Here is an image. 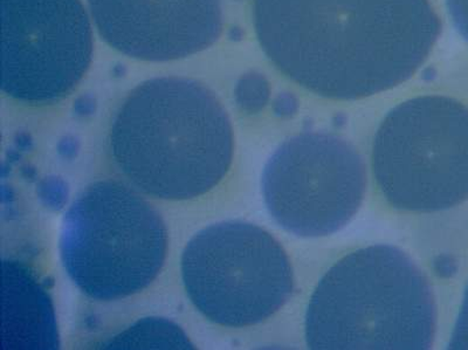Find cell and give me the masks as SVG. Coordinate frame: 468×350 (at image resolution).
Wrapping results in <instances>:
<instances>
[{
  "mask_svg": "<svg viewBox=\"0 0 468 350\" xmlns=\"http://www.w3.org/2000/svg\"><path fill=\"white\" fill-rule=\"evenodd\" d=\"M299 110V101L294 95L285 93L279 95L275 100L274 111L278 115L292 116Z\"/></svg>",
  "mask_w": 468,
  "mask_h": 350,
  "instance_id": "9a60e30c",
  "label": "cell"
},
{
  "mask_svg": "<svg viewBox=\"0 0 468 350\" xmlns=\"http://www.w3.org/2000/svg\"><path fill=\"white\" fill-rule=\"evenodd\" d=\"M108 142L123 176L163 201L210 193L227 176L234 154L223 103L203 83L182 77L136 86L116 111Z\"/></svg>",
  "mask_w": 468,
  "mask_h": 350,
  "instance_id": "7a4b0ae2",
  "label": "cell"
},
{
  "mask_svg": "<svg viewBox=\"0 0 468 350\" xmlns=\"http://www.w3.org/2000/svg\"><path fill=\"white\" fill-rule=\"evenodd\" d=\"M2 90L31 106L69 97L93 58L81 0H2Z\"/></svg>",
  "mask_w": 468,
  "mask_h": 350,
  "instance_id": "ba28073f",
  "label": "cell"
},
{
  "mask_svg": "<svg viewBox=\"0 0 468 350\" xmlns=\"http://www.w3.org/2000/svg\"><path fill=\"white\" fill-rule=\"evenodd\" d=\"M455 28L468 43V0H446Z\"/></svg>",
  "mask_w": 468,
  "mask_h": 350,
  "instance_id": "5bb4252c",
  "label": "cell"
},
{
  "mask_svg": "<svg viewBox=\"0 0 468 350\" xmlns=\"http://www.w3.org/2000/svg\"><path fill=\"white\" fill-rule=\"evenodd\" d=\"M373 170L397 210L430 214L467 201L468 108L442 95L400 103L376 133Z\"/></svg>",
  "mask_w": 468,
  "mask_h": 350,
  "instance_id": "5b68a950",
  "label": "cell"
},
{
  "mask_svg": "<svg viewBox=\"0 0 468 350\" xmlns=\"http://www.w3.org/2000/svg\"><path fill=\"white\" fill-rule=\"evenodd\" d=\"M3 299L8 300L11 341L23 337L22 348H58L51 302L39 283L18 265L3 262ZM10 341V343H11Z\"/></svg>",
  "mask_w": 468,
  "mask_h": 350,
  "instance_id": "30bf717a",
  "label": "cell"
},
{
  "mask_svg": "<svg viewBox=\"0 0 468 350\" xmlns=\"http://www.w3.org/2000/svg\"><path fill=\"white\" fill-rule=\"evenodd\" d=\"M234 98L242 111L256 114L265 108L271 98V86L265 75L250 72L238 80Z\"/></svg>",
  "mask_w": 468,
  "mask_h": 350,
  "instance_id": "7c38bea8",
  "label": "cell"
},
{
  "mask_svg": "<svg viewBox=\"0 0 468 350\" xmlns=\"http://www.w3.org/2000/svg\"><path fill=\"white\" fill-rule=\"evenodd\" d=\"M436 328L428 278L391 245L337 261L316 286L304 323L308 348L316 350L430 349Z\"/></svg>",
  "mask_w": 468,
  "mask_h": 350,
  "instance_id": "3957f363",
  "label": "cell"
},
{
  "mask_svg": "<svg viewBox=\"0 0 468 350\" xmlns=\"http://www.w3.org/2000/svg\"><path fill=\"white\" fill-rule=\"evenodd\" d=\"M184 289L211 323L245 328L278 313L294 291L285 249L258 225L229 220L210 225L182 253Z\"/></svg>",
  "mask_w": 468,
  "mask_h": 350,
  "instance_id": "8992f818",
  "label": "cell"
},
{
  "mask_svg": "<svg viewBox=\"0 0 468 350\" xmlns=\"http://www.w3.org/2000/svg\"><path fill=\"white\" fill-rule=\"evenodd\" d=\"M450 349H468V286L463 297L461 313L455 323L452 339L450 341Z\"/></svg>",
  "mask_w": 468,
  "mask_h": 350,
  "instance_id": "4fadbf2b",
  "label": "cell"
},
{
  "mask_svg": "<svg viewBox=\"0 0 468 350\" xmlns=\"http://www.w3.org/2000/svg\"><path fill=\"white\" fill-rule=\"evenodd\" d=\"M253 19L280 72L340 101L408 81L441 32L431 0H254Z\"/></svg>",
  "mask_w": 468,
  "mask_h": 350,
  "instance_id": "6da1fadb",
  "label": "cell"
},
{
  "mask_svg": "<svg viewBox=\"0 0 468 350\" xmlns=\"http://www.w3.org/2000/svg\"><path fill=\"white\" fill-rule=\"evenodd\" d=\"M168 230L160 212L114 179L91 183L62 219L58 251L67 276L88 298L116 302L161 273Z\"/></svg>",
  "mask_w": 468,
  "mask_h": 350,
  "instance_id": "277c9868",
  "label": "cell"
},
{
  "mask_svg": "<svg viewBox=\"0 0 468 350\" xmlns=\"http://www.w3.org/2000/svg\"><path fill=\"white\" fill-rule=\"evenodd\" d=\"M99 35L133 59H184L223 31L221 0H88Z\"/></svg>",
  "mask_w": 468,
  "mask_h": 350,
  "instance_id": "9c48e42d",
  "label": "cell"
},
{
  "mask_svg": "<svg viewBox=\"0 0 468 350\" xmlns=\"http://www.w3.org/2000/svg\"><path fill=\"white\" fill-rule=\"evenodd\" d=\"M107 348H174L187 349L194 345L181 328L165 319H144L116 336Z\"/></svg>",
  "mask_w": 468,
  "mask_h": 350,
  "instance_id": "8fae6325",
  "label": "cell"
},
{
  "mask_svg": "<svg viewBox=\"0 0 468 350\" xmlns=\"http://www.w3.org/2000/svg\"><path fill=\"white\" fill-rule=\"evenodd\" d=\"M367 168L357 149L329 133L307 132L275 150L263 169V201L283 230L319 239L342 230L367 191Z\"/></svg>",
  "mask_w": 468,
  "mask_h": 350,
  "instance_id": "52a82bcc",
  "label": "cell"
}]
</instances>
